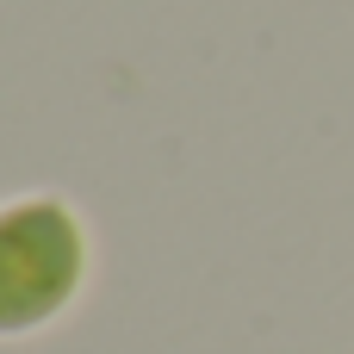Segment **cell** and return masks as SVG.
Returning <instances> with one entry per match:
<instances>
[{
    "label": "cell",
    "instance_id": "1",
    "mask_svg": "<svg viewBox=\"0 0 354 354\" xmlns=\"http://www.w3.org/2000/svg\"><path fill=\"white\" fill-rule=\"evenodd\" d=\"M75 280V230L50 205L0 218V330H25L62 305Z\"/></svg>",
    "mask_w": 354,
    "mask_h": 354
}]
</instances>
